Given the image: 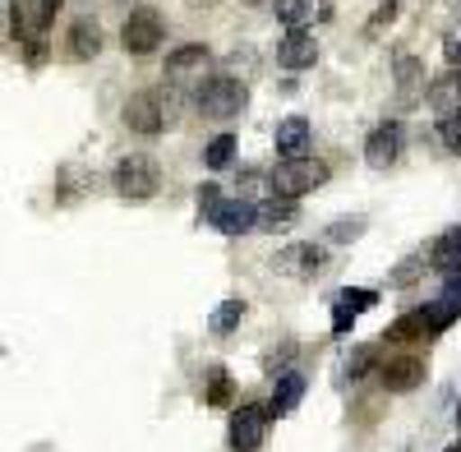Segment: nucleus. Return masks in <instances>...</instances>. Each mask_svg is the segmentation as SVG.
Instances as JSON below:
<instances>
[{
  "mask_svg": "<svg viewBox=\"0 0 461 452\" xmlns=\"http://www.w3.org/2000/svg\"><path fill=\"white\" fill-rule=\"evenodd\" d=\"M60 5H65V0H37V10H42V23L51 28V19L60 14Z\"/></svg>",
  "mask_w": 461,
  "mask_h": 452,
  "instance_id": "nucleus-35",
  "label": "nucleus"
},
{
  "mask_svg": "<svg viewBox=\"0 0 461 452\" xmlns=\"http://www.w3.org/2000/svg\"><path fill=\"white\" fill-rule=\"evenodd\" d=\"M415 337H429V323H425V310H415L406 319H397L388 332H383V342L388 347H402V342H415Z\"/></svg>",
  "mask_w": 461,
  "mask_h": 452,
  "instance_id": "nucleus-23",
  "label": "nucleus"
},
{
  "mask_svg": "<svg viewBox=\"0 0 461 452\" xmlns=\"http://www.w3.org/2000/svg\"><path fill=\"white\" fill-rule=\"evenodd\" d=\"M402 125L397 121H383V125H374L369 130V139H365V162L374 167V171H383V167H393L397 158H402Z\"/></svg>",
  "mask_w": 461,
  "mask_h": 452,
  "instance_id": "nucleus-8",
  "label": "nucleus"
},
{
  "mask_svg": "<svg viewBox=\"0 0 461 452\" xmlns=\"http://www.w3.org/2000/svg\"><path fill=\"white\" fill-rule=\"evenodd\" d=\"M319 185H328V162H319V158H282L273 167V176H267V190L277 199H304Z\"/></svg>",
  "mask_w": 461,
  "mask_h": 452,
  "instance_id": "nucleus-1",
  "label": "nucleus"
},
{
  "mask_svg": "<svg viewBox=\"0 0 461 452\" xmlns=\"http://www.w3.org/2000/svg\"><path fill=\"white\" fill-rule=\"evenodd\" d=\"M277 19L286 23V28H304V19L314 14V0H277Z\"/></svg>",
  "mask_w": 461,
  "mask_h": 452,
  "instance_id": "nucleus-24",
  "label": "nucleus"
},
{
  "mask_svg": "<svg viewBox=\"0 0 461 452\" xmlns=\"http://www.w3.org/2000/svg\"><path fill=\"white\" fill-rule=\"evenodd\" d=\"M310 121L304 116H286L282 125H277V153L282 158H310Z\"/></svg>",
  "mask_w": 461,
  "mask_h": 452,
  "instance_id": "nucleus-19",
  "label": "nucleus"
},
{
  "mask_svg": "<svg viewBox=\"0 0 461 452\" xmlns=\"http://www.w3.org/2000/svg\"><path fill=\"white\" fill-rule=\"evenodd\" d=\"M230 158H236V139L230 134H217L208 148H203V162L212 167V171H221V167H230Z\"/></svg>",
  "mask_w": 461,
  "mask_h": 452,
  "instance_id": "nucleus-25",
  "label": "nucleus"
},
{
  "mask_svg": "<svg viewBox=\"0 0 461 452\" xmlns=\"http://www.w3.org/2000/svg\"><path fill=\"white\" fill-rule=\"evenodd\" d=\"M111 185H115V194L121 199H130V203H143V199H152L162 190V171H158V162L152 158H143V153H130V158H121L115 162V171H111Z\"/></svg>",
  "mask_w": 461,
  "mask_h": 452,
  "instance_id": "nucleus-2",
  "label": "nucleus"
},
{
  "mask_svg": "<svg viewBox=\"0 0 461 452\" xmlns=\"http://www.w3.org/2000/svg\"><path fill=\"white\" fill-rule=\"evenodd\" d=\"M125 125L134 130V134H143V139H158L167 125H171V116H167V106H162V88H148V93H134L130 102H125Z\"/></svg>",
  "mask_w": 461,
  "mask_h": 452,
  "instance_id": "nucleus-5",
  "label": "nucleus"
},
{
  "mask_svg": "<svg viewBox=\"0 0 461 452\" xmlns=\"http://www.w3.org/2000/svg\"><path fill=\"white\" fill-rule=\"evenodd\" d=\"M443 452H461V438H456V443H447V447H443Z\"/></svg>",
  "mask_w": 461,
  "mask_h": 452,
  "instance_id": "nucleus-37",
  "label": "nucleus"
},
{
  "mask_svg": "<svg viewBox=\"0 0 461 452\" xmlns=\"http://www.w3.org/2000/svg\"><path fill=\"white\" fill-rule=\"evenodd\" d=\"M162 42H167V23H162V14L152 10V5L130 10V19L121 23V47H125L130 56H152Z\"/></svg>",
  "mask_w": 461,
  "mask_h": 452,
  "instance_id": "nucleus-4",
  "label": "nucleus"
},
{
  "mask_svg": "<svg viewBox=\"0 0 461 452\" xmlns=\"http://www.w3.org/2000/svg\"><path fill=\"white\" fill-rule=\"evenodd\" d=\"M323 263H328V254H323V245H314V240H295V245H286V249L273 254V268H277L282 277H295V282L319 277Z\"/></svg>",
  "mask_w": 461,
  "mask_h": 452,
  "instance_id": "nucleus-6",
  "label": "nucleus"
},
{
  "mask_svg": "<svg viewBox=\"0 0 461 452\" xmlns=\"http://www.w3.org/2000/svg\"><path fill=\"white\" fill-rule=\"evenodd\" d=\"M203 402H208V406H226V402H230V374H226L221 365L208 369V393H203Z\"/></svg>",
  "mask_w": 461,
  "mask_h": 452,
  "instance_id": "nucleus-26",
  "label": "nucleus"
},
{
  "mask_svg": "<svg viewBox=\"0 0 461 452\" xmlns=\"http://www.w3.org/2000/svg\"><path fill=\"white\" fill-rule=\"evenodd\" d=\"M456 319H461V295H443V300H434V305H425V323H429V337L447 332V328H452Z\"/></svg>",
  "mask_w": 461,
  "mask_h": 452,
  "instance_id": "nucleus-22",
  "label": "nucleus"
},
{
  "mask_svg": "<svg viewBox=\"0 0 461 452\" xmlns=\"http://www.w3.org/2000/svg\"><path fill=\"white\" fill-rule=\"evenodd\" d=\"M447 295H461V273H452V277H447Z\"/></svg>",
  "mask_w": 461,
  "mask_h": 452,
  "instance_id": "nucleus-36",
  "label": "nucleus"
},
{
  "mask_svg": "<svg viewBox=\"0 0 461 452\" xmlns=\"http://www.w3.org/2000/svg\"><path fill=\"white\" fill-rule=\"evenodd\" d=\"M304 397V374H277V388L267 397V416H291Z\"/></svg>",
  "mask_w": 461,
  "mask_h": 452,
  "instance_id": "nucleus-21",
  "label": "nucleus"
},
{
  "mask_svg": "<svg viewBox=\"0 0 461 452\" xmlns=\"http://www.w3.org/2000/svg\"><path fill=\"white\" fill-rule=\"evenodd\" d=\"M397 23V5H393V0H383V5L374 10V19L365 23V37H378L383 28H393Z\"/></svg>",
  "mask_w": 461,
  "mask_h": 452,
  "instance_id": "nucleus-30",
  "label": "nucleus"
},
{
  "mask_svg": "<svg viewBox=\"0 0 461 452\" xmlns=\"http://www.w3.org/2000/svg\"><path fill=\"white\" fill-rule=\"evenodd\" d=\"M267 406H254V402H245L240 411H230V452H258L263 447V438H267Z\"/></svg>",
  "mask_w": 461,
  "mask_h": 452,
  "instance_id": "nucleus-7",
  "label": "nucleus"
},
{
  "mask_svg": "<svg viewBox=\"0 0 461 452\" xmlns=\"http://www.w3.org/2000/svg\"><path fill=\"white\" fill-rule=\"evenodd\" d=\"M300 221V208H295V199H263V203H254V231H291V226Z\"/></svg>",
  "mask_w": 461,
  "mask_h": 452,
  "instance_id": "nucleus-15",
  "label": "nucleus"
},
{
  "mask_svg": "<svg viewBox=\"0 0 461 452\" xmlns=\"http://www.w3.org/2000/svg\"><path fill=\"white\" fill-rule=\"evenodd\" d=\"M208 221L221 236H245V231H254V203L249 199H221V208Z\"/></svg>",
  "mask_w": 461,
  "mask_h": 452,
  "instance_id": "nucleus-17",
  "label": "nucleus"
},
{
  "mask_svg": "<svg viewBox=\"0 0 461 452\" xmlns=\"http://www.w3.org/2000/svg\"><path fill=\"white\" fill-rule=\"evenodd\" d=\"M425 102H429V111H438V116H456L461 111V69L438 74V79L425 88Z\"/></svg>",
  "mask_w": 461,
  "mask_h": 452,
  "instance_id": "nucleus-18",
  "label": "nucleus"
},
{
  "mask_svg": "<svg viewBox=\"0 0 461 452\" xmlns=\"http://www.w3.org/2000/svg\"><path fill=\"white\" fill-rule=\"evenodd\" d=\"M393 79H397V106H415L420 97H425V60L402 51L393 60Z\"/></svg>",
  "mask_w": 461,
  "mask_h": 452,
  "instance_id": "nucleus-11",
  "label": "nucleus"
},
{
  "mask_svg": "<svg viewBox=\"0 0 461 452\" xmlns=\"http://www.w3.org/2000/svg\"><path fill=\"white\" fill-rule=\"evenodd\" d=\"M443 56H447V69H461V32H452L443 42Z\"/></svg>",
  "mask_w": 461,
  "mask_h": 452,
  "instance_id": "nucleus-34",
  "label": "nucleus"
},
{
  "mask_svg": "<svg viewBox=\"0 0 461 452\" xmlns=\"http://www.w3.org/2000/svg\"><path fill=\"white\" fill-rule=\"evenodd\" d=\"M425 258H429V268H434V273H447V277H452V273H461V226L443 231V236L429 245V254H425Z\"/></svg>",
  "mask_w": 461,
  "mask_h": 452,
  "instance_id": "nucleus-20",
  "label": "nucleus"
},
{
  "mask_svg": "<svg viewBox=\"0 0 461 452\" xmlns=\"http://www.w3.org/2000/svg\"><path fill=\"white\" fill-rule=\"evenodd\" d=\"M245 102H249L245 84L230 79V74H212V79H203L199 93H194V106L203 111L208 121H230V116H240Z\"/></svg>",
  "mask_w": 461,
  "mask_h": 452,
  "instance_id": "nucleus-3",
  "label": "nucleus"
},
{
  "mask_svg": "<svg viewBox=\"0 0 461 452\" xmlns=\"http://www.w3.org/2000/svg\"><path fill=\"white\" fill-rule=\"evenodd\" d=\"M10 37H14L19 47L37 42V37H47V23H42L37 0H14V5H10Z\"/></svg>",
  "mask_w": 461,
  "mask_h": 452,
  "instance_id": "nucleus-16",
  "label": "nucleus"
},
{
  "mask_svg": "<svg viewBox=\"0 0 461 452\" xmlns=\"http://www.w3.org/2000/svg\"><path fill=\"white\" fill-rule=\"evenodd\" d=\"M360 231H365V226H360V221L351 217V221H337V226H332V231H328V240H337V245H341V240H356Z\"/></svg>",
  "mask_w": 461,
  "mask_h": 452,
  "instance_id": "nucleus-33",
  "label": "nucleus"
},
{
  "mask_svg": "<svg viewBox=\"0 0 461 452\" xmlns=\"http://www.w3.org/2000/svg\"><path fill=\"white\" fill-rule=\"evenodd\" d=\"M456 429H461V411H456Z\"/></svg>",
  "mask_w": 461,
  "mask_h": 452,
  "instance_id": "nucleus-38",
  "label": "nucleus"
},
{
  "mask_svg": "<svg viewBox=\"0 0 461 452\" xmlns=\"http://www.w3.org/2000/svg\"><path fill=\"white\" fill-rule=\"evenodd\" d=\"M378 305V291H369V286H351V291H337V310H332V332L337 337H346L351 332V323L365 314V310H374Z\"/></svg>",
  "mask_w": 461,
  "mask_h": 452,
  "instance_id": "nucleus-12",
  "label": "nucleus"
},
{
  "mask_svg": "<svg viewBox=\"0 0 461 452\" xmlns=\"http://www.w3.org/2000/svg\"><path fill=\"white\" fill-rule=\"evenodd\" d=\"M374 365H378V347H360L351 360H346V374H351V379H365Z\"/></svg>",
  "mask_w": 461,
  "mask_h": 452,
  "instance_id": "nucleus-28",
  "label": "nucleus"
},
{
  "mask_svg": "<svg viewBox=\"0 0 461 452\" xmlns=\"http://www.w3.org/2000/svg\"><path fill=\"white\" fill-rule=\"evenodd\" d=\"M420 273H425V263H420V258H406V263H402V268H397L388 282H393V286H411Z\"/></svg>",
  "mask_w": 461,
  "mask_h": 452,
  "instance_id": "nucleus-32",
  "label": "nucleus"
},
{
  "mask_svg": "<svg viewBox=\"0 0 461 452\" xmlns=\"http://www.w3.org/2000/svg\"><path fill=\"white\" fill-rule=\"evenodd\" d=\"M65 42H69V47H65V56H69V60H97V51H102V23H97L93 14L74 19Z\"/></svg>",
  "mask_w": 461,
  "mask_h": 452,
  "instance_id": "nucleus-14",
  "label": "nucleus"
},
{
  "mask_svg": "<svg viewBox=\"0 0 461 452\" xmlns=\"http://www.w3.org/2000/svg\"><path fill=\"white\" fill-rule=\"evenodd\" d=\"M240 319H245V300H226V305L212 314V332H217V337H226V332L236 328Z\"/></svg>",
  "mask_w": 461,
  "mask_h": 452,
  "instance_id": "nucleus-27",
  "label": "nucleus"
},
{
  "mask_svg": "<svg viewBox=\"0 0 461 452\" xmlns=\"http://www.w3.org/2000/svg\"><path fill=\"white\" fill-rule=\"evenodd\" d=\"M217 208H221V185H212V180H208V185H199V212H203V217H212Z\"/></svg>",
  "mask_w": 461,
  "mask_h": 452,
  "instance_id": "nucleus-31",
  "label": "nucleus"
},
{
  "mask_svg": "<svg viewBox=\"0 0 461 452\" xmlns=\"http://www.w3.org/2000/svg\"><path fill=\"white\" fill-rule=\"evenodd\" d=\"M208 47L203 42H189V47H176L167 51V84H189V79H203L208 74Z\"/></svg>",
  "mask_w": 461,
  "mask_h": 452,
  "instance_id": "nucleus-10",
  "label": "nucleus"
},
{
  "mask_svg": "<svg viewBox=\"0 0 461 452\" xmlns=\"http://www.w3.org/2000/svg\"><path fill=\"white\" fill-rule=\"evenodd\" d=\"M438 139H443L447 153H461V111H456V116H443V121H438Z\"/></svg>",
  "mask_w": 461,
  "mask_h": 452,
  "instance_id": "nucleus-29",
  "label": "nucleus"
},
{
  "mask_svg": "<svg viewBox=\"0 0 461 452\" xmlns=\"http://www.w3.org/2000/svg\"><path fill=\"white\" fill-rule=\"evenodd\" d=\"M319 60V42H314V32H304V28H291L282 42H277V65L282 69H310Z\"/></svg>",
  "mask_w": 461,
  "mask_h": 452,
  "instance_id": "nucleus-13",
  "label": "nucleus"
},
{
  "mask_svg": "<svg viewBox=\"0 0 461 452\" xmlns=\"http://www.w3.org/2000/svg\"><path fill=\"white\" fill-rule=\"evenodd\" d=\"M378 379H383V388H388V393H411L420 379H425V356H415V351L388 356V360L378 365Z\"/></svg>",
  "mask_w": 461,
  "mask_h": 452,
  "instance_id": "nucleus-9",
  "label": "nucleus"
}]
</instances>
